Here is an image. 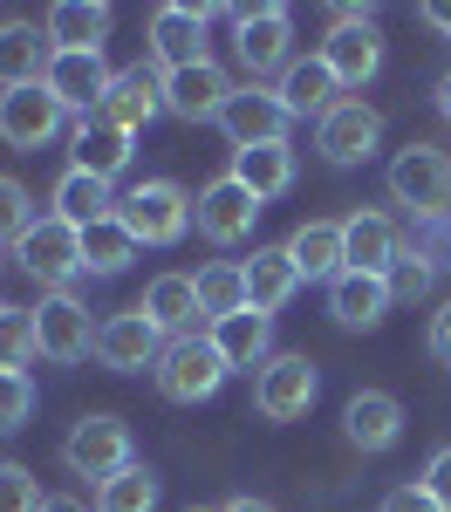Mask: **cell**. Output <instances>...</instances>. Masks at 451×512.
<instances>
[{"label":"cell","mask_w":451,"mask_h":512,"mask_svg":"<svg viewBox=\"0 0 451 512\" xmlns=\"http://www.w3.org/2000/svg\"><path fill=\"white\" fill-rule=\"evenodd\" d=\"M315 362L308 355H274L260 376H253V410L267 417V424H301L308 410H315Z\"/></svg>","instance_id":"obj_6"},{"label":"cell","mask_w":451,"mask_h":512,"mask_svg":"<svg viewBox=\"0 0 451 512\" xmlns=\"http://www.w3.org/2000/svg\"><path fill=\"white\" fill-rule=\"evenodd\" d=\"M390 301H417V294H431V267L417 260V253H397V267H390Z\"/></svg>","instance_id":"obj_40"},{"label":"cell","mask_w":451,"mask_h":512,"mask_svg":"<svg viewBox=\"0 0 451 512\" xmlns=\"http://www.w3.org/2000/svg\"><path fill=\"white\" fill-rule=\"evenodd\" d=\"M48 499H41V485L28 465H0V512H41Z\"/></svg>","instance_id":"obj_39"},{"label":"cell","mask_w":451,"mask_h":512,"mask_svg":"<svg viewBox=\"0 0 451 512\" xmlns=\"http://www.w3.org/2000/svg\"><path fill=\"white\" fill-rule=\"evenodd\" d=\"M212 342H219V355H226L233 369H267V362H274V321L246 308V315L212 321Z\"/></svg>","instance_id":"obj_28"},{"label":"cell","mask_w":451,"mask_h":512,"mask_svg":"<svg viewBox=\"0 0 451 512\" xmlns=\"http://www.w3.org/2000/svg\"><path fill=\"white\" fill-rule=\"evenodd\" d=\"M41 28L55 41V55H103V41H110V7H103V0H55Z\"/></svg>","instance_id":"obj_18"},{"label":"cell","mask_w":451,"mask_h":512,"mask_svg":"<svg viewBox=\"0 0 451 512\" xmlns=\"http://www.w3.org/2000/svg\"><path fill=\"white\" fill-rule=\"evenodd\" d=\"M233 376V362L219 355L212 335H178V342H164L158 355V390L171 403H205V396H219V383Z\"/></svg>","instance_id":"obj_2"},{"label":"cell","mask_w":451,"mask_h":512,"mask_svg":"<svg viewBox=\"0 0 451 512\" xmlns=\"http://www.w3.org/2000/svg\"><path fill=\"white\" fill-rule=\"evenodd\" d=\"M342 253H349V274H390L397 267V226L383 212H349L342 219Z\"/></svg>","instance_id":"obj_21"},{"label":"cell","mask_w":451,"mask_h":512,"mask_svg":"<svg viewBox=\"0 0 451 512\" xmlns=\"http://www.w3.org/2000/svg\"><path fill=\"white\" fill-rule=\"evenodd\" d=\"M253 219H260V198L246 192L233 171H226V178H212V185L199 192V205H192V226H199L212 246H240V239L253 233Z\"/></svg>","instance_id":"obj_11"},{"label":"cell","mask_w":451,"mask_h":512,"mask_svg":"<svg viewBox=\"0 0 451 512\" xmlns=\"http://www.w3.org/2000/svg\"><path fill=\"white\" fill-rule=\"evenodd\" d=\"M233 178H240L246 192L260 198H281L287 185H294V151L287 144H260V151H233Z\"/></svg>","instance_id":"obj_31"},{"label":"cell","mask_w":451,"mask_h":512,"mask_svg":"<svg viewBox=\"0 0 451 512\" xmlns=\"http://www.w3.org/2000/svg\"><path fill=\"white\" fill-rule=\"evenodd\" d=\"M41 512H89V506H82V499H48Z\"/></svg>","instance_id":"obj_46"},{"label":"cell","mask_w":451,"mask_h":512,"mask_svg":"<svg viewBox=\"0 0 451 512\" xmlns=\"http://www.w3.org/2000/svg\"><path fill=\"white\" fill-rule=\"evenodd\" d=\"M62 123H69V110L55 103V89H48V82L0 89V144H14V151H41Z\"/></svg>","instance_id":"obj_8"},{"label":"cell","mask_w":451,"mask_h":512,"mask_svg":"<svg viewBox=\"0 0 451 512\" xmlns=\"http://www.w3.org/2000/svg\"><path fill=\"white\" fill-rule=\"evenodd\" d=\"M28 226H35V198H28V185H21V178H0V239L21 246Z\"/></svg>","instance_id":"obj_38"},{"label":"cell","mask_w":451,"mask_h":512,"mask_svg":"<svg viewBox=\"0 0 451 512\" xmlns=\"http://www.w3.org/2000/svg\"><path fill=\"white\" fill-rule=\"evenodd\" d=\"M41 355L35 308H0V369H28Z\"/></svg>","instance_id":"obj_35"},{"label":"cell","mask_w":451,"mask_h":512,"mask_svg":"<svg viewBox=\"0 0 451 512\" xmlns=\"http://www.w3.org/2000/svg\"><path fill=\"white\" fill-rule=\"evenodd\" d=\"M151 506H158V478L144 465H123L117 478L96 485V512H151Z\"/></svg>","instance_id":"obj_34"},{"label":"cell","mask_w":451,"mask_h":512,"mask_svg":"<svg viewBox=\"0 0 451 512\" xmlns=\"http://www.w3.org/2000/svg\"><path fill=\"white\" fill-rule=\"evenodd\" d=\"M226 512H274V506H267V499H233Z\"/></svg>","instance_id":"obj_47"},{"label":"cell","mask_w":451,"mask_h":512,"mask_svg":"<svg viewBox=\"0 0 451 512\" xmlns=\"http://www.w3.org/2000/svg\"><path fill=\"white\" fill-rule=\"evenodd\" d=\"M137 308L158 321L171 342H178V335H192V321L205 315V308H199V274H158L151 287H144V301H137Z\"/></svg>","instance_id":"obj_26"},{"label":"cell","mask_w":451,"mask_h":512,"mask_svg":"<svg viewBox=\"0 0 451 512\" xmlns=\"http://www.w3.org/2000/svg\"><path fill=\"white\" fill-rule=\"evenodd\" d=\"M110 69H103V55H55L48 62V89H55V103L62 110H82V117H96V103H103V89H110Z\"/></svg>","instance_id":"obj_24"},{"label":"cell","mask_w":451,"mask_h":512,"mask_svg":"<svg viewBox=\"0 0 451 512\" xmlns=\"http://www.w3.org/2000/svg\"><path fill=\"white\" fill-rule=\"evenodd\" d=\"M199 308H205V321L246 315V308H253V301H246V267H233V260L205 267V274H199Z\"/></svg>","instance_id":"obj_33"},{"label":"cell","mask_w":451,"mask_h":512,"mask_svg":"<svg viewBox=\"0 0 451 512\" xmlns=\"http://www.w3.org/2000/svg\"><path fill=\"white\" fill-rule=\"evenodd\" d=\"M287 41H294V14L287 7H246V14H233V48H240V62L253 76L281 69Z\"/></svg>","instance_id":"obj_15"},{"label":"cell","mask_w":451,"mask_h":512,"mask_svg":"<svg viewBox=\"0 0 451 512\" xmlns=\"http://www.w3.org/2000/svg\"><path fill=\"white\" fill-rule=\"evenodd\" d=\"M205 21H212V7H158L151 14V55L164 62V76L205 62Z\"/></svg>","instance_id":"obj_17"},{"label":"cell","mask_w":451,"mask_h":512,"mask_svg":"<svg viewBox=\"0 0 451 512\" xmlns=\"http://www.w3.org/2000/svg\"><path fill=\"white\" fill-rule=\"evenodd\" d=\"M35 335H41V355H48V362H82V355H96L89 308H82L69 287H55V294L35 301Z\"/></svg>","instance_id":"obj_10"},{"label":"cell","mask_w":451,"mask_h":512,"mask_svg":"<svg viewBox=\"0 0 451 512\" xmlns=\"http://www.w3.org/2000/svg\"><path fill=\"white\" fill-rule=\"evenodd\" d=\"M69 151H76V171H89V178H103V185H110L123 164H130V137L110 130L103 117H82L76 137H69Z\"/></svg>","instance_id":"obj_29"},{"label":"cell","mask_w":451,"mask_h":512,"mask_svg":"<svg viewBox=\"0 0 451 512\" xmlns=\"http://www.w3.org/2000/svg\"><path fill=\"white\" fill-rule=\"evenodd\" d=\"M342 431H349L356 451H390V444L404 437V403L390 390H356L349 410H342Z\"/></svg>","instance_id":"obj_19"},{"label":"cell","mask_w":451,"mask_h":512,"mask_svg":"<svg viewBox=\"0 0 451 512\" xmlns=\"http://www.w3.org/2000/svg\"><path fill=\"white\" fill-rule=\"evenodd\" d=\"M376 137H383V117L369 110L363 96H342V103L315 123V151H322L328 164H363L369 151H376Z\"/></svg>","instance_id":"obj_13"},{"label":"cell","mask_w":451,"mask_h":512,"mask_svg":"<svg viewBox=\"0 0 451 512\" xmlns=\"http://www.w3.org/2000/svg\"><path fill=\"white\" fill-rule=\"evenodd\" d=\"M287 103L281 89H260V82H246V89H233V103H226V117H219V130L233 137V151H260V144H287Z\"/></svg>","instance_id":"obj_9"},{"label":"cell","mask_w":451,"mask_h":512,"mask_svg":"<svg viewBox=\"0 0 451 512\" xmlns=\"http://www.w3.org/2000/svg\"><path fill=\"white\" fill-rule=\"evenodd\" d=\"M192 205H199V198H185V185L144 178V185H130V192L117 198V219L137 246H178V239L192 233Z\"/></svg>","instance_id":"obj_1"},{"label":"cell","mask_w":451,"mask_h":512,"mask_svg":"<svg viewBox=\"0 0 451 512\" xmlns=\"http://www.w3.org/2000/svg\"><path fill=\"white\" fill-rule=\"evenodd\" d=\"M376 512H438V506H431V492H424V485H404V492H390Z\"/></svg>","instance_id":"obj_42"},{"label":"cell","mask_w":451,"mask_h":512,"mask_svg":"<svg viewBox=\"0 0 451 512\" xmlns=\"http://www.w3.org/2000/svg\"><path fill=\"white\" fill-rule=\"evenodd\" d=\"M62 465L76 478H96V485L117 478L123 465H137V458H130V424L110 417V410H89L76 431H69V444H62Z\"/></svg>","instance_id":"obj_4"},{"label":"cell","mask_w":451,"mask_h":512,"mask_svg":"<svg viewBox=\"0 0 451 512\" xmlns=\"http://www.w3.org/2000/svg\"><path fill=\"white\" fill-rule=\"evenodd\" d=\"M137 260V239L123 233V219H96V226H82V274H123Z\"/></svg>","instance_id":"obj_32"},{"label":"cell","mask_w":451,"mask_h":512,"mask_svg":"<svg viewBox=\"0 0 451 512\" xmlns=\"http://www.w3.org/2000/svg\"><path fill=\"white\" fill-rule=\"evenodd\" d=\"M438 110H445V123H451V69L438 76Z\"/></svg>","instance_id":"obj_45"},{"label":"cell","mask_w":451,"mask_h":512,"mask_svg":"<svg viewBox=\"0 0 451 512\" xmlns=\"http://www.w3.org/2000/svg\"><path fill=\"white\" fill-rule=\"evenodd\" d=\"M342 82L328 76V62L322 55H308V62H287V76H281V103H287V117H315L322 123L342 96H335Z\"/></svg>","instance_id":"obj_27"},{"label":"cell","mask_w":451,"mask_h":512,"mask_svg":"<svg viewBox=\"0 0 451 512\" xmlns=\"http://www.w3.org/2000/svg\"><path fill=\"white\" fill-rule=\"evenodd\" d=\"M390 198L404 205L410 219H445L451 212V151L438 144H410L390 164Z\"/></svg>","instance_id":"obj_3"},{"label":"cell","mask_w":451,"mask_h":512,"mask_svg":"<svg viewBox=\"0 0 451 512\" xmlns=\"http://www.w3.org/2000/svg\"><path fill=\"white\" fill-rule=\"evenodd\" d=\"M35 417V376L28 369H0V437H14Z\"/></svg>","instance_id":"obj_36"},{"label":"cell","mask_w":451,"mask_h":512,"mask_svg":"<svg viewBox=\"0 0 451 512\" xmlns=\"http://www.w3.org/2000/svg\"><path fill=\"white\" fill-rule=\"evenodd\" d=\"M14 260H21L35 280H48V294H55V287H69V280L82 274V233L69 226V219H55V212H48V219H35V226L21 233Z\"/></svg>","instance_id":"obj_7"},{"label":"cell","mask_w":451,"mask_h":512,"mask_svg":"<svg viewBox=\"0 0 451 512\" xmlns=\"http://www.w3.org/2000/svg\"><path fill=\"white\" fill-rule=\"evenodd\" d=\"M117 212V192L103 185V178H89V171H62V185H55V219H69V226H96V219H110Z\"/></svg>","instance_id":"obj_30"},{"label":"cell","mask_w":451,"mask_h":512,"mask_svg":"<svg viewBox=\"0 0 451 512\" xmlns=\"http://www.w3.org/2000/svg\"><path fill=\"white\" fill-rule=\"evenodd\" d=\"M158 110H164V76H151V69H117V82L96 103V117L110 123V130H123V137H137Z\"/></svg>","instance_id":"obj_16"},{"label":"cell","mask_w":451,"mask_h":512,"mask_svg":"<svg viewBox=\"0 0 451 512\" xmlns=\"http://www.w3.org/2000/svg\"><path fill=\"white\" fill-rule=\"evenodd\" d=\"M431 355H438V362H451V301L431 315Z\"/></svg>","instance_id":"obj_43"},{"label":"cell","mask_w":451,"mask_h":512,"mask_svg":"<svg viewBox=\"0 0 451 512\" xmlns=\"http://www.w3.org/2000/svg\"><path fill=\"white\" fill-rule=\"evenodd\" d=\"M294 294H301V267L287 260V246H260V253L246 260V301H253V315L274 321Z\"/></svg>","instance_id":"obj_22"},{"label":"cell","mask_w":451,"mask_h":512,"mask_svg":"<svg viewBox=\"0 0 451 512\" xmlns=\"http://www.w3.org/2000/svg\"><path fill=\"white\" fill-rule=\"evenodd\" d=\"M48 62H55L48 28H35V21H7V28H0V89L48 82Z\"/></svg>","instance_id":"obj_20"},{"label":"cell","mask_w":451,"mask_h":512,"mask_svg":"<svg viewBox=\"0 0 451 512\" xmlns=\"http://www.w3.org/2000/svg\"><path fill=\"white\" fill-rule=\"evenodd\" d=\"M328 315L342 321V328H376V321L390 315V280L383 274H335L328 280Z\"/></svg>","instance_id":"obj_23"},{"label":"cell","mask_w":451,"mask_h":512,"mask_svg":"<svg viewBox=\"0 0 451 512\" xmlns=\"http://www.w3.org/2000/svg\"><path fill=\"white\" fill-rule=\"evenodd\" d=\"M287 260L301 267V280H335V274H349V253H342V219H308V226H294V239H287Z\"/></svg>","instance_id":"obj_25"},{"label":"cell","mask_w":451,"mask_h":512,"mask_svg":"<svg viewBox=\"0 0 451 512\" xmlns=\"http://www.w3.org/2000/svg\"><path fill=\"white\" fill-rule=\"evenodd\" d=\"M226 103H233V82H226L219 62H192V69H171L164 76V110L178 123H205V117L219 123Z\"/></svg>","instance_id":"obj_14"},{"label":"cell","mask_w":451,"mask_h":512,"mask_svg":"<svg viewBox=\"0 0 451 512\" xmlns=\"http://www.w3.org/2000/svg\"><path fill=\"white\" fill-rule=\"evenodd\" d=\"M410 253H417L431 274H445L451 267V212L445 219H417V226H410Z\"/></svg>","instance_id":"obj_37"},{"label":"cell","mask_w":451,"mask_h":512,"mask_svg":"<svg viewBox=\"0 0 451 512\" xmlns=\"http://www.w3.org/2000/svg\"><path fill=\"white\" fill-rule=\"evenodd\" d=\"M424 21H431V28L451 41V0H431V7H424Z\"/></svg>","instance_id":"obj_44"},{"label":"cell","mask_w":451,"mask_h":512,"mask_svg":"<svg viewBox=\"0 0 451 512\" xmlns=\"http://www.w3.org/2000/svg\"><path fill=\"white\" fill-rule=\"evenodd\" d=\"M322 62L342 89H363L376 69H383V41H376V21L363 7H335V28L322 41Z\"/></svg>","instance_id":"obj_5"},{"label":"cell","mask_w":451,"mask_h":512,"mask_svg":"<svg viewBox=\"0 0 451 512\" xmlns=\"http://www.w3.org/2000/svg\"><path fill=\"white\" fill-rule=\"evenodd\" d=\"M158 355H164V328L144 308H123L96 328V362L117 369V376L123 369H158Z\"/></svg>","instance_id":"obj_12"},{"label":"cell","mask_w":451,"mask_h":512,"mask_svg":"<svg viewBox=\"0 0 451 512\" xmlns=\"http://www.w3.org/2000/svg\"><path fill=\"white\" fill-rule=\"evenodd\" d=\"M424 492H431V506L451 512V444L445 451H431V465H424Z\"/></svg>","instance_id":"obj_41"},{"label":"cell","mask_w":451,"mask_h":512,"mask_svg":"<svg viewBox=\"0 0 451 512\" xmlns=\"http://www.w3.org/2000/svg\"><path fill=\"white\" fill-rule=\"evenodd\" d=\"M192 512H205V506H192Z\"/></svg>","instance_id":"obj_48"}]
</instances>
